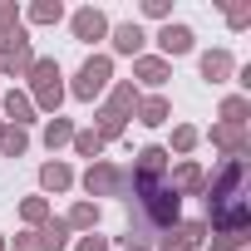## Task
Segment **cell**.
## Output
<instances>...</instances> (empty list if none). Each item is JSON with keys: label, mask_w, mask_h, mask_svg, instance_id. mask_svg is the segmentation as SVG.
Listing matches in <instances>:
<instances>
[{"label": "cell", "mask_w": 251, "mask_h": 251, "mask_svg": "<svg viewBox=\"0 0 251 251\" xmlns=\"http://www.w3.org/2000/svg\"><path fill=\"white\" fill-rule=\"evenodd\" d=\"M133 118L143 123V128H163V123L173 118V103H168L163 94H148V99H138V108H133Z\"/></svg>", "instance_id": "obj_14"}, {"label": "cell", "mask_w": 251, "mask_h": 251, "mask_svg": "<svg viewBox=\"0 0 251 251\" xmlns=\"http://www.w3.org/2000/svg\"><path fill=\"white\" fill-rule=\"evenodd\" d=\"M123 128H128V118L123 113H113V108H99L94 113V133H99V143L108 148V143H118L123 138Z\"/></svg>", "instance_id": "obj_17"}, {"label": "cell", "mask_w": 251, "mask_h": 251, "mask_svg": "<svg viewBox=\"0 0 251 251\" xmlns=\"http://www.w3.org/2000/svg\"><path fill=\"white\" fill-rule=\"evenodd\" d=\"M138 99H143V94H138V84H133V79H113V84H108V103H103V108H113V113H123V118H133Z\"/></svg>", "instance_id": "obj_13"}, {"label": "cell", "mask_w": 251, "mask_h": 251, "mask_svg": "<svg viewBox=\"0 0 251 251\" xmlns=\"http://www.w3.org/2000/svg\"><path fill=\"white\" fill-rule=\"evenodd\" d=\"M0 251H5V236H0Z\"/></svg>", "instance_id": "obj_37"}, {"label": "cell", "mask_w": 251, "mask_h": 251, "mask_svg": "<svg viewBox=\"0 0 251 251\" xmlns=\"http://www.w3.org/2000/svg\"><path fill=\"white\" fill-rule=\"evenodd\" d=\"M15 251H45V236L40 231H20L15 236Z\"/></svg>", "instance_id": "obj_34"}, {"label": "cell", "mask_w": 251, "mask_h": 251, "mask_svg": "<svg viewBox=\"0 0 251 251\" xmlns=\"http://www.w3.org/2000/svg\"><path fill=\"white\" fill-rule=\"evenodd\" d=\"M226 25L231 30H246L251 25V5H226Z\"/></svg>", "instance_id": "obj_32"}, {"label": "cell", "mask_w": 251, "mask_h": 251, "mask_svg": "<svg viewBox=\"0 0 251 251\" xmlns=\"http://www.w3.org/2000/svg\"><path fill=\"white\" fill-rule=\"evenodd\" d=\"M20 25V5L15 0H0V30H15Z\"/></svg>", "instance_id": "obj_33"}, {"label": "cell", "mask_w": 251, "mask_h": 251, "mask_svg": "<svg viewBox=\"0 0 251 251\" xmlns=\"http://www.w3.org/2000/svg\"><path fill=\"white\" fill-rule=\"evenodd\" d=\"M158 50H163V59L173 64V59H182V54H192L197 50V35H192V25H182V20H168L163 30H158Z\"/></svg>", "instance_id": "obj_5"}, {"label": "cell", "mask_w": 251, "mask_h": 251, "mask_svg": "<svg viewBox=\"0 0 251 251\" xmlns=\"http://www.w3.org/2000/svg\"><path fill=\"white\" fill-rule=\"evenodd\" d=\"M197 69H202L207 84H226V79L236 74V59H231V50H207V54L197 59Z\"/></svg>", "instance_id": "obj_12"}, {"label": "cell", "mask_w": 251, "mask_h": 251, "mask_svg": "<svg viewBox=\"0 0 251 251\" xmlns=\"http://www.w3.org/2000/svg\"><path fill=\"white\" fill-rule=\"evenodd\" d=\"M133 79H138L143 89H163V84L173 79V64H168L163 54H138V59H133Z\"/></svg>", "instance_id": "obj_11"}, {"label": "cell", "mask_w": 251, "mask_h": 251, "mask_svg": "<svg viewBox=\"0 0 251 251\" xmlns=\"http://www.w3.org/2000/svg\"><path fill=\"white\" fill-rule=\"evenodd\" d=\"M69 148H74L79 158H89V163H99V158H103V143H99V133H94V128H74Z\"/></svg>", "instance_id": "obj_22"}, {"label": "cell", "mask_w": 251, "mask_h": 251, "mask_svg": "<svg viewBox=\"0 0 251 251\" xmlns=\"http://www.w3.org/2000/svg\"><path fill=\"white\" fill-rule=\"evenodd\" d=\"M30 64H35V50H30V45H20V50H10L5 59H0V74H5V79H25V74H30Z\"/></svg>", "instance_id": "obj_20"}, {"label": "cell", "mask_w": 251, "mask_h": 251, "mask_svg": "<svg viewBox=\"0 0 251 251\" xmlns=\"http://www.w3.org/2000/svg\"><path fill=\"white\" fill-rule=\"evenodd\" d=\"M25 15H30V25H59L64 20V5H59V0H35Z\"/></svg>", "instance_id": "obj_25"}, {"label": "cell", "mask_w": 251, "mask_h": 251, "mask_svg": "<svg viewBox=\"0 0 251 251\" xmlns=\"http://www.w3.org/2000/svg\"><path fill=\"white\" fill-rule=\"evenodd\" d=\"M25 153H30V133L5 123V133H0V158H25Z\"/></svg>", "instance_id": "obj_24"}, {"label": "cell", "mask_w": 251, "mask_h": 251, "mask_svg": "<svg viewBox=\"0 0 251 251\" xmlns=\"http://www.w3.org/2000/svg\"><path fill=\"white\" fill-rule=\"evenodd\" d=\"M40 187H45V192H69V187H74V168H69L64 158H50V163L40 168Z\"/></svg>", "instance_id": "obj_16"}, {"label": "cell", "mask_w": 251, "mask_h": 251, "mask_svg": "<svg viewBox=\"0 0 251 251\" xmlns=\"http://www.w3.org/2000/svg\"><path fill=\"white\" fill-rule=\"evenodd\" d=\"M69 138H74V123L54 113V118L45 123V148H50V153H59V148H69Z\"/></svg>", "instance_id": "obj_21"}, {"label": "cell", "mask_w": 251, "mask_h": 251, "mask_svg": "<svg viewBox=\"0 0 251 251\" xmlns=\"http://www.w3.org/2000/svg\"><path fill=\"white\" fill-rule=\"evenodd\" d=\"M108 45H113V54H128V59H138V54H143V45H148V30H143L138 20L108 25Z\"/></svg>", "instance_id": "obj_9"}, {"label": "cell", "mask_w": 251, "mask_h": 251, "mask_svg": "<svg viewBox=\"0 0 251 251\" xmlns=\"http://www.w3.org/2000/svg\"><path fill=\"white\" fill-rule=\"evenodd\" d=\"M0 118H5L10 128H25V133H30V123H35V103H30V94H25V89H10L5 99H0Z\"/></svg>", "instance_id": "obj_10"}, {"label": "cell", "mask_w": 251, "mask_h": 251, "mask_svg": "<svg viewBox=\"0 0 251 251\" xmlns=\"http://www.w3.org/2000/svg\"><path fill=\"white\" fill-rule=\"evenodd\" d=\"M212 148L226 153V158H246L251 153V133H246V123H212Z\"/></svg>", "instance_id": "obj_6"}, {"label": "cell", "mask_w": 251, "mask_h": 251, "mask_svg": "<svg viewBox=\"0 0 251 251\" xmlns=\"http://www.w3.org/2000/svg\"><path fill=\"white\" fill-rule=\"evenodd\" d=\"M79 182H84L89 202H94V197H123V202H128V168H118V163H108V158L89 163V173H84Z\"/></svg>", "instance_id": "obj_3"}, {"label": "cell", "mask_w": 251, "mask_h": 251, "mask_svg": "<svg viewBox=\"0 0 251 251\" xmlns=\"http://www.w3.org/2000/svg\"><path fill=\"white\" fill-rule=\"evenodd\" d=\"M0 133H5V118H0Z\"/></svg>", "instance_id": "obj_36"}, {"label": "cell", "mask_w": 251, "mask_h": 251, "mask_svg": "<svg viewBox=\"0 0 251 251\" xmlns=\"http://www.w3.org/2000/svg\"><path fill=\"white\" fill-rule=\"evenodd\" d=\"M202 246H212V251H246V231H212Z\"/></svg>", "instance_id": "obj_28"}, {"label": "cell", "mask_w": 251, "mask_h": 251, "mask_svg": "<svg viewBox=\"0 0 251 251\" xmlns=\"http://www.w3.org/2000/svg\"><path fill=\"white\" fill-rule=\"evenodd\" d=\"M197 143H202V133L192 128V123H177V128H173V148H168V153H177V158H187V153H192Z\"/></svg>", "instance_id": "obj_26"}, {"label": "cell", "mask_w": 251, "mask_h": 251, "mask_svg": "<svg viewBox=\"0 0 251 251\" xmlns=\"http://www.w3.org/2000/svg\"><path fill=\"white\" fill-rule=\"evenodd\" d=\"M168 168H173V153H168L163 143H148V148L133 158V173H148V177H168Z\"/></svg>", "instance_id": "obj_15"}, {"label": "cell", "mask_w": 251, "mask_h": 251, "mask_svg": "<svg viewBox=\"0 0 251 251\" xmlns=\"http://www.w3.org/2000/svg\"><path fill=\"white\" fill-rule=\"evenodd\" d=\"M108 84H113V59H108V54H89V59L79 64V74H74V84H69L64 94H74V99L94 103V99H103V94H108Z\"/></svg>", "instance_id": "obj_2"}, {"label": "cell", "mask_w": 251, "mask_h": 251, "mask_svg": "<svg viewBox=\"0 0 251 251\" xmlns=\"http://www.w3.org/2000/svg\"><path fill=\"white\" fill-rule=\"evenodd\" d=\"M168 187H173L177 197H202V187H207V173H202V163H192V158L173 163V168H168Z\"/></svg>", "instance_id": "obj_7"}, {"label": "cell", "mask_w": 251, "mask_h": 251, "mask_svg": "<svg viewBox=\"0 0 251 251\" xmlns=\"http://www.w3.org/2000/svg\"><path fill=\"white\" fill-rule=\"evenodd\" d=\"M50 217H54V212H50V197H25V202H20V222H25V231H40Z\"/></svg>", "instance_id": "obj_18"}, {"label": "cell", "mask_w": 251, "mask_h": 251, "mask_svg": "<svg viewBox=\"0 0 251 251\" xmlns=\"http://www.w3.org/2000/svg\"><path fill=\"white\" fill-rule=\"evenodd\" d=\"M20 45H30V35H25L20 25H15V30H0V59H5L10 50H20Z\"/></svg>", "instance_id": "obj_29"}, {"label": "cell", "mask_w": 251, "mask_h": 251, "mask_svg": "<svg viewBox=\"0 0 251 251\" xmlns=\"http://www.w3.org/2000/svg\"><path fill=\"white\" fill-rule=\"evenodd\" d=\"M64 222H69V231H99V202H89V197L74 202Z\"/></svg>", "instance_id": "obj_19"}, {"label": "cell", "mask_w": 251, "mask_h": 251, "mask_svg": "<svg viewBox=\"0 0 251 251\" xmlns=\"http://www.w3.org/2000/svg\"><path fill=\"white\" fill-rule=\"evenodd\" d=\"M30 103H35V113L45 108V113H59V103H64V74H59V59H40L35 54V64H30Z\"/></svg>", "instance_id": "obj_1"}, {"label": "cell", "mask_w": 251, "mask_h": 251, "mask_svg": "<svg viewBox=\"0 0 251 251\" xmlns=\"http://www.w3.org/2000/svg\"><path fill=\"white\" fill-rule=\"evenodd\" d=\"M246 118H251V99H246V94L222 99V123H246Z\"/></svg>", "instance_id": "obj_27"}, {"label": "cell", "mask_w": 251, "mask_h": 251, "mask_svg": "<svg viewBox=\"0 0 251 251\" xmlns=\"http://www.w3.org/2000/svg\"><path fill=\"white\" fill-rule=\"evenodd\" d=\"M123 251H153V246H138V241H123Z\"/></svg>", "instance_id": "obj_35"}, {"label": "cell", "mask_w": 251, "mask_h": 251, "mask_svg": "<svg viewBox=\"0 0 251 251\" xmlns=\"http://www.w3.org/2000/svg\"><path fill=\"white\" fill-rule=\"evenodd\" d=\"M40 236H45V251H64L74 231H69V222H64V217H50V222L40 226Z\"/></svg>", "instance_id": "obj_23"}, {"label": "cell", "mask_w": 251, "mask_h": 251, "mask_svg": "<svg viewBox=\"0 0 251 251\" xmlns=\"http://www.w3.org/2000/svg\"><path fill=\"white\" fill-rule=\"evenodd\" d=\"M143 15H148V20H163V25H168V20H173V5H168V0H143Z\"/></svg>", "instance_id": "obj_31"}, {"label": "cell", "mask_w": 251, "mask_h": 251, "mask_svg": "<svg viewBox=\"0 0 251 251\" xmlns=\"http://www.w3.org/2000/svg\"><path fill=\"white\" fill-rule=\"evenodd\" d=\"M74 251H113V246H108V236H99V231H84V236L74 241Z\"/></svg>", "instance_id": "obj_30"}, {"label": "cell", "mask_w": 251, "mask_h": 251, "mask_svg": "<svg viewBox=\"0 0 251 251\" xmlns=\"http://www.w3.org/2000/svg\"><path fill=\"white\" fill-rule=\"evenodd\" d=\"M69 30H74V40H79V45H94V40H108V15H103L99 5H84V10H74Z\"/></svg>", "instance_id": "obj_8"}, {"label": "cell", "mask_w": 251, "mask_h": 251, "mask_svg": "<svg viewBox=\"0 0 251 251\" xmlns=\"http://www.w3.org/2000/svg\"><path fill=\"white\" fill-rule=\"evenodd\" d=\"M207 241V222L202 217H192V222H177V226H168V231H158V251H197Z\"/></svg>", "instance_id": "obj_4"}]
</instances>
